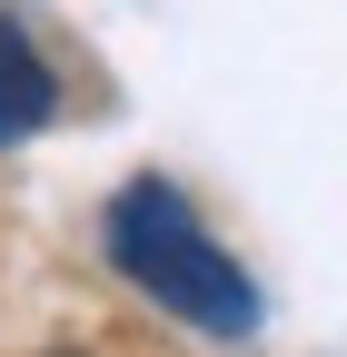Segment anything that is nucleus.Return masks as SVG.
Segmentation results:
<instances>
[{"mask_svg":"<svg viewBox=\"0 0 347 357\" xmlns=\"http://www.w3.org/2000/svg\"><path fill=\"white\" fill-rule=\"evenodd\" d=\"M109 268L129 288H149L169 318H189L208 337H248L258 328V288H248V268L199 229V208L169 189V178H129V189L109 199Z\"/></svg>","mask_w":347,"mask_h":357,"instance_id":"1","label":"nucleus"},{"mask_svg":"<svg viewBox=\"0 0 347 357\" xmlns=\"http://www.w3.org/2000/svg\"><path fill=\"white\" fill-rule=\"evenodd\" d=\"M50 109H60V79L40 70V50H30L20 30H0V149L40 139V129H50Z\"/></svg>","mask_w":347,"mask_h":357,"instance_id":"2","label":"nucleus"}]
</instances>
